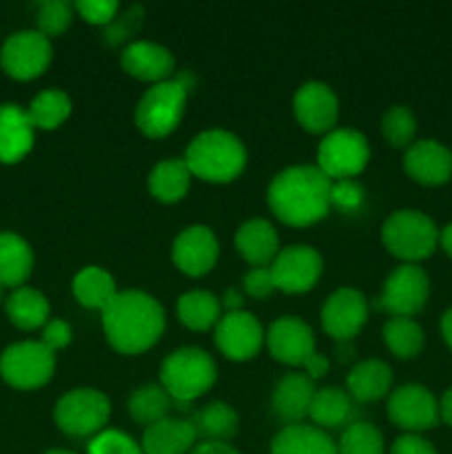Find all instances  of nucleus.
I'll use <instances>...</instances> for the list:
<instances>
[{
    "mask_svg": "<svg viewBox=\"0 0 452 454\" xmlns=\"http://www.w3.org/2000/svg\"><path fill=\"white\" fill-rule=\"evenodd\" d=\"M109 344L122 355H140L158 344L164 333V309L142 291H122L102 310Z\"/></svg>",
    "mask_w": 452,
    "mask_h": 454,
    "instance_id": "1",
    "label": "nucleus"
},
{
    "mask_svg": "<svg viewBox=\"0 0 452 454\" xmlns=\"http://www.w3.org/2000/svg\"><path fill=\"white\" fill-rule=\"evenodd\" d=\"M191 454H239L230 443L224 442H202L193 448Z\"/></svg>",
    "mask_w": 452,
    "mask_h": 454,
    "instance_id": "47",
    "label": "nucleus"
},
{
    "mask_svg": "<svg viewBox=\"0 0 452 454\" xmlns=\"http://www.w3.org/2000/svg\"><path fill=\"white\" fill-rule=\"evenodd\" d=\"M381 239L394 257L406 264L425 260L439 244V231L434 222L421 211H394L381 226Z\"/></svg>",
    "mask_w": 452,
    "mask_h": 454,
    "instance_id": "5",
    "label": "nucleus"
},
{
    "mask_svg": "<svg viewBox=\"0 0 452 454\" xmlns=\"http://www.w3.org/2000/svg\"><path fill=\"white\" fill-rule=\"evenodd\" d=\"M270 454H337V443L317 426L292 424L275 434Z\"/></svg>",
    "mask_w": 452,
    "mask_h": 454,
    "instance_id": "26",
    "label": "nucleus"
},
{
    "mask_svg": "<svg viewBox=\"0 0 452 454\" xmlns=\"http://www.w3.org/2000/svg\"><path fill=\"white\" fill-rule=\"evenodd\" d=\"M195 434L204 442H229L238 433V412L229 403L213 402L199 408L191 419Z\"/></svg>",
    "mask_w": 452,
    "mask_h": 454,
    "instance_id": "31",
    "label": "nucleus"
},
{
    "mask_svg": "<svg viewBox=\"0 0 452 454\" xmlns=\"http://www.w3.org/2000/svg\"><path fill=\"white\" fill-rule=\"evenodd\" d=\"M317 160V168L331 180H350L366 168L370 146L359 131L337 129L319 142Z\"/></svg>",
    "mask_w": 452,
    "mask_h": 454,
    "instance_id": "9",
    "label": "nucleus"
},
{
    "mask_svg": "<svg viewBox=\"0 0 452 454\" xmlns=\"http://www.w3.org/2000/svg\"><path fill=\"white\" fill-rule=\"evenodd\" d=\"M171 406H175V403L168 397L167 390L155 384L142 386L129 399V412H131V417L137 424L146 426V428L158 424V421L167 419Z\"/></svg>",
    "mask_w": 452,
    "mask_h": 454,
    "instance_id": "34",
    "label": "nucleus"
},
{
    "mask_svg": "<svg viewBox=\"0 0 452 454\" xmlns=\"http://www.w3.org/2000/svg\"><path fill=\"white\" fill-rule=\"evenodd\" d=\"M9 322L20 331H35L47 326L49 322V301L40 291L31 286H20L4 300Z\"/></svg>",
    "mask_w": 452,
    "mask_h": 454,
    "instance_id": "28",
    "label": "nucleus"
},
{
    "mask_svg": "<svg viewBox=\"0 0 452 454\" xmlns=\"http://www.w3.org/2000/svg\"><path fill=\"white\" fill-rule=\"evenodd\" d=\"M224 304L229 306L230 313H235V310H242L239 309V306H242V295H239L235 288H230V291H226V295H224Z\"/></svg>",
    "mask_w": 452,
    "mask_h": 454,
    "instance_id": "51",
    "label": "nucleus"
},
{
    "mask_svg": "<svg viewBox=\"0 0 452 454\" xmlns=\"http://www.w3.org/2000/svg\"><path fill=\"white\" fill-rule=\"evenodd\" d=\"M390 384H393V371L377 359L357 364L346 377V388H348L350 397L362 403L386 397Z\"/></svg>",
    "mask_w": 452,
    "mask_h": 454,
    "instance_id": "27",
    "label": "nucleus"
},
{
    "mask_svg": "<svg viewBox=\"0 0 452 454\" xmlns=\"http://www.w3.org/2000/svg\"><path fill=\"white\" fill-rule=\"evenodd\" d=\"M368 319L366 297L355 288H339L322 309L323 331L337 341H350Z\"/></svg>",
    "mask_w": 452,
    "mask_h": 454,
    "instance_id": "15",
    "label": "nucleus"
},
{
    "mask_svg": "<svg viewBox=\"0 0 452 454\" xmlns=\"http://www.w3.org/2000/svg\"><path fill=\"white\" fill-rule=\"evenodd\" d=\"M439 244H441L443 253L452 257V224H448L446 229L439 231Z\"/></svg>",
    "mask_w": 452,
    "mask_h": 454,
    "instance_id": "50",
    "label": "nucleus"
},
{
    "mask_svg": "<svg viewBox=\"0 0 452 454\" xmlns=\"http://www.w3.org/2000/svg\"><path fill=\"white\" fill-rule=\"evenodd\" d=\"M38 31L47 38L60 35L71 25V4L65 0H44L38 4Z\"/></svg>",
    "mask_w": 452,
    "mask_h": 454,
    "instance_id": "39",
    "label": "nucleus"
},
{
    "mask_svg": "<svg viewBox=\"0 0 452 454\" xmlns=\"http://www.w3.org/2000/svg\"><path fill=\"white\" fill-rule=\"evenodd\" d=\"M75 9L91 25H109L118 13L120 4L115 0H78Z\"/></svg>",
    "mask_w": 452,
    "mask_h": 454,
    "instance_id": "41",
    "label": "nucleus"
},
{
    "mask_svg": "<svg viewBox=\"0 0 452 454\" xmlns=\"http://www.w3.org/2000/svg\"><path fill=\"white\" fill-rule=\"evenodd\" d=\"M220 244L208 226H189L173 242V262L182 273L202 278L215 266Z\"/></svg>",
    "mask_w": 452,
    "mask_h": 454,
    "instance_id": "16",
    "label": "nucleus"
},
{
    "mask_svg": "<svg viewBox=\"0 0 452 454\" xmlns=\"http://www.w3.org/2000/svg\"><path fill=\"white\" fill-rule=\"evenodd\" d=\"M87 454H144L129 434L120 430H102L89 443Z\"/></svg>",
    "mask_w": 452,
    "mask_h": 454,
    "instance_id": "40",
    "label": "nucleus"
},
{
    "mask_svg": "<svg viewBox=\"0 0 452 454\" xmlns=\"http://www.w3.org/2000/svg\"><path fill=\"white\" fill-rule=\"evenodd\" d=\"M71 341V328L69 324L62 322V319H51V322H47V326H44L43 331V344L47 346L49 350H62L66 348Z\"/></svg>",
    "mask_w": 452,
    "mask_h": 454,
    "instance_id": "44",
    "label": "nucleus"
},
{
    "mask_svg": "<svg viewBox=\"0 0 452 454\" xmlns=\"http://www.w3.org/2000/svg\"><path fill=\"white\" fill-rule=\"evenodd\" d=\"M355 408L350 402L348 393L341 388H322L315 393L313 403H310L308 417L315 421L317 428L335 430V428H348L353 421Z\"/></svg>",
    "mask_w": 452,
    "mask_h": 454,
    "instance_id": "29",
    "label": "nucleus"
},
{
    "mask_svg": "<svg viewBox=\"0 0 452 454\" xmlns=\"http://www.w3.org/2000/svg\"><path fill=\"white\" fill-rule=\"evenodd\" d=\"M270 355L286 366H304L306 359L315 355V335L300 317H279L270 324L266 335Z\"/></svg>",
    "mask_w": 452,
    "mask_h": 454,
    "instance_id": "18",
    "label": "nucleus"
},
{
    "mask_svg": "<svg viewBox=\"0 0 452 454\" xmlns=\"http://www.w3.org/2000/svg\"><path fill=\"white\" fill-rule=\"evenodd\" d=\"M315 384L308 375L304 372H291L273 390V412L277 419L286 421L288 426L300 424L304 417H308L310 403L315 397Z\"/></svg>",
    "mask_w": 452,
    "mask_h": 454,
    "instance_id": "22",
    "label": "nucleus"
},
{
    "mask_svg": "<svg viewBox=\"0 0 452 454\" xmlns=\"http://www.w3.org/2000/svg\"><path fill=\"white\" fill-rule=\"evenodd\" d=\"M35 127L29 114L13 102L0 105V162L16 164L34 149Z\"/></svg>",
    "mask_w": 452,
    "mask_h": 454,
    "instance_id": "20",
    "label": "nucleus"
},
{
    "mask_svg": "<svg viewBox=\"0 0 452 454\" xmlns=\"http://www.w3.org/2000/svg\"><path fill=\"white\" fill-rule=\"evenodd\" d=\"M275 288L284 293H306L317 284L322 275V255L306 244L282 248L270 262Z\"/></svg>",
    "mask_w": 452,
    "mask_h": 454,
    "instance_id": "12",
    "label": "nucleus"
},
{
    "mask_svg": "<svg viewBox=\"0 0 452 454\" xmlns=\"http://www.w3.org/2000/svg\"><path fill=\"white\" fill-rule=\"evenodd\" d=\"M220 301L207 291H191L177 300V317L191 331H208L220 322Z\"/></svg>",
    "mask_w": 452,
    "mask_h": 454,
    "instance_id": "33",
    "label": "nucleus"
},
{
    "mask_svg": "<svg viewBox=\"0 0 452 454\" xmlns=\"http://www.w3.org/2000/svg\"><path fill=\"white\" fill-rule=\"evenodd\" d=\"M428 293L430 284L424 269L415 264H403L388 275L381 297L377 300L379 301L377 306L393 315V317L410 319L412 315L424 310L425 301H428Z\"/></svg>",
    "mask_w": 452,
    "mask_h": 454,
    "instance_id": "11",
    "label": "nucleus"
},
{
    "mask_svg": "<svg viewBox=\"0 0 452 454\" xmlns=\"http://www.w3.org/2000/svg\"><path fill=\"white\" fill-rule=\"evenodd\" d=\"M191 186V171L184 160H164L155 164L149 176V191L155 200L164 204L180 202Z\"/></svg>",
    "mask_w": 452,
    "mask_h": 454,
    "instance_id": "30",
    "label": "nucleus"
},
{
    "mask_svg": "<svg viewBox=\"0 0 452 454\" xmlns=\"http://www.w3.org/2000/svg\"><path fill=\"white\" fill-rule=\"evenodd\" d=\"M390 454H439L430 442L419 434H401L390 448Z\"/></svg>",
    "mask_w": 452,
    "mask_h": 454,
    "instance_id": "45",
    "label": "nucleus"
},
{
    "mask_svg": "<svg viewBox=\"0 0 452 454\" xmlns=\"http://www.w3.org/2000/svg\"><path fill=\"white\" fill-rule=\"evenodd\" d=\"M441 335L446 344L452 348V309H448L441 317Z\"/></svg>",
    "mask_w": 452,
    "mask_h": 454,
    "instance_id": "49",
    "label": "nucleus"
},
{
    "mask_svg": "<svg viewBox=\"0 0 452 454\" xmlns=\"http://www.w3.org/2000/svg\"><path fill=\"white\" fill-rule=\"evenodd\" d=\"M195 428L186 419H167L149 426L142 434V452L144 454H186L193 448Z\"/></svg>",
    "mask_w": 452,
    "mask_h": 454,
    "instance_id": "24",
    "label": "nucleus"
},
{
    "mask_svg": "<svg viewBox=\"0 0 452 454\" xmlns=\"http://www.w3.org/2000/svg\"><path fill=\"white\" fill-rule=\"evenodd\" d=\"M74 295L84 309L105 310L109 301L118 295L115 291V282L106 270L97 269V266H89V269L80 270L74 279Z\"/></svg>",
    "mask_w": 452,
    "mask_h": 454,
    "instance_id": "32",
    "label": "nucleus"
},
{
    "mask_svg": "<svg viewBox=\"0 0 452 454\" xmlns=\"http://www.w3.org/2000/svg\"><path fill=\"white\" fill-rule=\"evenodd\" d=\"M403 168L419 184H446L452 177V153L437 140L412 142L403 155Z\"/></svg>",
    "mask_w": 452,
    "mask_h": 454,
    "instance_id": "19",
    "label": "nucleus"
},
{
    "mask_svg": "<svg viewBox=\"0 0 452 454\" xmlns=\"http://www.w3.org/2000/svg\"><path fill=\"white\" fill-rule=\"evenodd\" d=\"M215 344L233 362H246L260 353L264 344V331L255 315L246 310H235L220 317L215 328Z\"/></svg>",
    "mask_w": 452,
    "mask_h": 454,
    "instance_id": "14",
    "label": "nucleus"
},
{
    "mask_svg": "<svg viewBox=\"0 0 452 454\" xmlns=\"http://www.w3.org/2000/svg\"><path fill=\"white\" fill-rule=\"evenodd\" d=\"M56 371V355L43 341H18L0 355V377L12 388H43Z\"/></svg>",
    "mask_w": 452,
    "mask_h": 454,
    "instance_id": "7",
    "label": "nucleus"
},
{
    "mask_svg": "<svg viewBox=\"0 0 452 454\" xmlns=\"http://www.w3.org/2000/svg\"><path fill=\"white\" fill-rule=\"evenodd\" d=\"M186 75L153 84L136 106V124L144 136L164 137L180 124L189 96Z\"/></svg>",
    "mask_w": 452,
    "mask_h": 454,
    "instance_id": "6",
    "label": "nucleus"
},
{
    "mask_svg": "<svg viewBox=\"0 0 452 454\" xmlns=\"http://www.w3.org/2000/svg\"><path fill=\"white\" fill-rule=\"evenodd\" d=\"M388 417L408 434L424 433L439 424V403L425 386L406 384L390 395Z\"/></svg>",
    "mask_w": 452,
    "mask_h": 454,
    "instance_id": "13",
    "label": "nucleus"
},
{
    "mask_svg": "<svg viewBox=\"0 0 452 454\" xmlns=\"http://www.w3.org/2000/svg\"><path fill=\"white\" fill-rule=\"evenodd\" d=\"M51 56L53 49L47 35L40 34L38 29L16 31L4 40L0 49V67L9 78L27 82L47 71Z\"/></svg>",
    "mask_w": 452,
    "mask_h": 454,
    "instance_id": "10",
    "label": "nucleus"
},
{
    "mask_svg": "<svg viewBox=\"0 0 452 454\" xmlns=\"http://www.w3.org/2000/svg\"><path fill=\"white\" fill-rule=\"evenodd\" d=\"M31 124L35 129H44V131H51L58 129L71 114V100L65 91L60 89H47V91L38 93V96L31 100L29 109Z\"/></svg>",
    "mask_w": 452,
    "mask_h": 454,
    "instance_id": "35",
    "label": "nucleus"
},
{
    "mask_svg": "<svg viewBox=\"0 0 452 454\" xmlns=\"http://www.w3.org/2000/svg\"><path fill=\"white\" fill-rule=\"evenodd\" d=\"M120 62H122V69L129 75L155 84L171 80L173 69H175L173 53L167 47L155 43H144V40L129 44L122 51V56H120Z\"/></svg>",
    "mask_w": 452,
    "mask_h": 454,
    "instance_id": "21",
    "label": "nucleus"
},
{
    "mask_svg": "<svg viewBox=\"0 0 452 454\" xmlns=\"http://www.w3.org/2000/svg\"><path fill=\"white\" fill-rule=\"evenodd\" d=\"M244 291H246L251 297H255V300H264V297H269L270 293L275 291V282L269 266L248 270L246 278H244Z\"/></svg>",
    "mask_w": 452,
    "mask_h": 454,
    "instance_id": "43",
    "label": "nucleus"
},
{
    "mask_svg": "<svg viewBox=\"0 0 452 454\" xmlns=\"http://www.w3.org/2000/svg\"><path fill=\"white\" fill-rule=\"evenodd\" d=\"M381 131L394 149H403V146L408 149L415 140L417 120L408 106H393L390 111H386L384 120H381Z\"/></svg>",
    "mask_w": 452,
    "mask_h": 454,
    "instance_id": "38",
    "label": "nucleus"
},
{
    "mask_svg": "<svg viewBox=\"0 0 452 454\" xmlns=\"http://www.w3.org/2000/svg\"><path fill=\"white\" fill-rule=\"evenodd\" d=\"M0 300H3V286H0Z\"/></svg>",
    "mask_w": 452,
    "mask_h": 454,
    "instance_id": "53",
    "label": "nucleus"
},
{
    "mask_svg": "<svg viewBox=\"0 0 452 454\" xmlns=\"http://www.w3.org/2000/svg\"><path fill=\"white\" fill-rule=\"evenodd\" d=\"M44 454H75V452H69V450H49V452H44Z\"/></svg>",
    "mask_w": 452,
    "mask_h": 454,
    "instance_id": "52",
    "label": "nucleus"
},
{
    "mask_svg": "<svg viewBox=\"0 0 452 454\" xmlns=\"http://www.w3.org/2000/svg\"><path fill=\"white\" fill-rule=\"evenodd\" d=\"M292 111L295 118L306 131L326 133L335 127L339 115V102L335 91L323 82H306L297 89L292 98Z\"/></svg>",
    "mask_w": 452,
    "mask_h": 454,
    "instance_id": "17",
    "label": "nucleus"
},
{
    "mask_svg": "<svg viewBox=\"0 0 452 454\" xmlns=\"http://www.w3.org/2000/svg\"><path fill=\"white\" fill-rule=\"evenodd\" d=\"M337 454H384V437L368 421H355L341 434Z\"/></svg>",
    "mask_w": 452,
    "mask_h": 454,
    "instance_id": "37",
    "label": "nucleus"
},
{
    "mask_svg": "<svg viewBox=\"0 0 452 454\" xmlns=\"http://www.w3.org/2000/svg\"><path fill=\"white\" fill-rule=\"evenodd\" d=\"M384 341L399 359H412L424 348V331L408 317H390L384 326Z\"/></svg>",
    "mask_w": 452,
    "mask_h": 454,
    "instance_id": "36",
    "label": "nucleus"
},
{
    "mask_svg": "<svg viewBox=\"0 0 452 454\" xmlns=\"http://www.w3.org/2000/svg\"><path fill=\"white\" fill-rule=\"evenodd\" d=\"M34 270V251L20 235L12 231L0 233V286L20 288Z\"/></svg>",
    "mask_w": 452,
    "mask_h": 454,
    "instance_id": "25",
    "label": "nucleus"
},
{
    "mask_svg": "<svg viewBox=\"0 0 452 454\" xmlns=\"http://www.w3.org/2000/svg\"><path fill=\"white\" fill-rule=\"evenodd\" d=\"M109 399L93 388H75L62 395L53 411L58 428L69 437H91L109 421Z\"/></svg>",
    "mask_w": 452,
    "mask_h": 454,
    "instance_id": "8",
    "label": "nucleus"
},
{
    "mask_svg": "<svg viewBox=\"0 0 452 454\" xmlns=\"http://www.w3.org/2000/svg\"><path fill=\"white\" fill-rule=\"evenodd\" d=\"M363 191L357 182L353 180H339L337 184H332L331 193V204H337L339 208H346V211H353L362 204Z\"/></svg>",
    "mask_w": 452,
    "mask_h": 454,
    "instance_id": "42",
    "label": "nucleus"
},
{
    "mask_svg": "<svg viewBox=\"0 0 452 454\" xmlns=\"http://www.w3.org/2000/svg\"><path fill=\"white\" fill-rule=\"evenodd\" d=\"M328 366H331V362H328V357H323V355H310L308 359L304 362V375H308L310 380H319V377L326 375Z\"/></svg>",
    "mask_w": 452,
    "mask_h": 454,
    "instance_id": "46",
    "label": "nucleus"
},
{
    "mask_svg": "<svg viewBox=\"0 0 452 454\" xmlns=\"http://www.w3.org/2000/svg\"><path fill=\"white\" fill-rule=\"evenodd\" d=\"M235 247L248 264L264 269V266H270V262L279 253L277 231L266 220H248L238 229Z\"/></svg>",
    "mask_w": 452,
    "mask_h": 454,
    "instance_id": "23",
    "label": "nucleus"
},
{
    "mask_svg": "<svg viewBox=\"0 0 452 454\" xmlns=\"http://www.w3.org/2000/svg\"><path fill=\"white\" fill-rule=\"evenodd\" d=\"M215 362L202 348H180L168 355L160 368V381L180 411H186L193 399L202 397L215 384Z\"/></svg>",
    "mask_w": 452,
    "mask_h": 454,
    "instance_id": "4",
    "label": "nucleus"
},
{
    "mask_svg": "<svg viewBox=\"0 0 452 454\" xmlns=\"http://www.w3.org/2000/svg\"><path fill=\"white\" fill-rule=\"evenodd\" d=\"M439 419L452 428V388H448L439 402Z\"/></svg>",
    "mask_w": 452,
    "mask_h": 454,
    "instance_id": "48",
    "label": "nucleus"
},
{
    "mask_svg": "<svg viewBox=\"0 0 452 454\" xmlns=\"http://www.w3.org/2000/svg\"><path fill=\"white\" fill-rule=\"evenodd\" d=\"M184 162L191 176L207 182H230L246 167V149L233 133L211 129L191 142Z\"/></svg>",
    "mask_w": 452,
    "mask_h": 454,
    "instance_id": "3",
    "label": "nucleus"
},
{
    "mask_svg": "<svg viewBox=\"0 0 452 454\" xmlns=\"http://www.w3.org/2000/svg\"><path fill=\"white\" fill-rule=\"evenodd\" d=\"M332 180L317 167H291L273 177L269 207L284 224L310 226L326 217L331 208Z\"/></svg>",
    "mask_w": 452,
    "mask_h": 454,
    "instance_id": "2",
    "label": "nucleus"
}]
</instances>
